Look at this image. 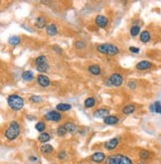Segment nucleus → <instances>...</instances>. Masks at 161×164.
Instances as JSON below:
<instances>
[{
	"mask_svg": "<svg viewBox=\"0 0 161 164\" xmlns=\"http://www.w3.org/2000/svg\"><path fill=\"white\" fill-rule=\"evenodd\" d=\"M8 105L13 111H20L24 105V100L18 94H11L7 99Z\"/></svg>",
	"mask_w": 161,
	"mask_h": 164,
	"instance_id": "f257e3e1",
	"label": "nucleus"
},
{
	"mask_svg": "<svg viewBox=\"0 0 161 164\" xmlns=\"http://www.w3.org/2000/svg\"><path fill=\"white\" fill-rule=\"evenodd\" d=\"M19 133H20V126H19V124L16 121H12L9 124L8 128L6 129L4 135H5V137L8 140H14L18 137Z\"/></svg>",
	"mask_w": 161,
	"mask_h": 164,
	"instance_id": "f03ea898",
	"label": "nucleus"
},
{
	"mask_svg": "<svg viewBox=\"0 0 161 164\" xmlns=\"http://www.w3.org/2000/svg\"><path fill=\"white\" fill-rule=\"evenodd\" d=\"M97 50L101 54H106V55L114 56L119 53L118 47L114 46L112 44H101L97 47Z\"/></svg>",
	"mask_w": 161,
	"mask_h": 164,
	"instance_id": "7ed1b4c3",
	"label": "nucleus"
},
{
	"mask_svg": "<svg viewBox=\"0 0 161 164\" xmlns=\"http://www.w3.org/2000/svg\"><path fill=\"white\" fill-rule=\"evenodd\" d=\"M106 164H132L131 160L127 156L121 154H114L108 157Z\"/></svg>",
	"mask_w": 161,
	"mask_h": 164,
	"instance_id": "20e7f679",
	"label": "nucleus"
},
{
	"mask_svg": "<svg viewBox=\"0 0 161 164\" xmlns=\"http://www.w3.org/2000/svg\"><path fill=\"white\" fill-rule=\"evenodd\" d=\"M45 118H46L47 120H50V121L58 122L62 119V115H61V113H58V111H49V113L45 115Z\"/></svg>",
	"mask_w": 161,
	"mask_h": 164,
	"instance_id": "39448f33",
	"label": "nucleus"
},
{
	"mask_svg": "<svg viewBox=\"0 0 161 164\" xmlns=\"http://www.w3.org/2000/svg\"><path fill=\"white\" fill-rule=\"evenodd\" d=\"M110 83L112 84V86H115V87H119L122 84L123 78L120 76L119 74H112V76L108 79Z\"/></svg>",
	"mask_w": 161,
	"mask_h": 164,
	"instance_id": "423d86ee",
	"label": "nucleus"
},
{
	"mask_svg": "<svg viewBox=\"0 0 161 164\" xmlns=\"http://www.w3.org/2000/svg\"><path fill=\"white\" fill-rule=\"evenodd\" d=\"M108 23V20L106 16H103V15H97L95 17V24L97 26H99V28H104L106 27Z\"/></svg>",
	"mask_w": 161,
	"mask_h": 164,
	"instance_id": "0eeeda50",
	"label": "nucleus"
},
{
	"mask_svg": "<svg viewBox=\"0 0 161 164\" xmlns=\"http://www.w3.org/2000/svg\"><path fill=\"white\" fill-rule=\"evenodd\" d=\"M37 81H38L39 85L41 87L46 88L50 85V79L47 76H45V75H39L38 78H37Z\"/></svg>",
	"mask_w": 161,
	"mask_h": 164,
	"instance_id": "6e6552de",
	"label": "nucleus"
},
{
	"mask_svg": "<svg viewBox=\"0 0 161 164\" xmlns=\"http://www.w3.org/2000/svg\"><path fill=\"white\" fill-rule=\"evenodd\" d=\"M93 115H95V117L106 118L110 115V111H108V109H99L93 113Z\"/></svg>",
	"mask_w": 161,
	"mask_h": 164,
	"instance_id": "1a4fd4ad",
	"label": "nucleus"
},
{
	"mask_svg": "<svg viewBox=\"0 0 161 164\" xmlns=\"http://www.w3.org/2000/svg\"><path fill=\"white\" fill-rule=\"evenodd\" d=\"M91 158H92V160L93 162L101 163L106 159V155H104V153H103V152H95L92 155Z\"/></svg>",
	"mask_w": 161,
	"mask_h": 164,
	"instance_id": "9d476101",
	"label": "nucleus"
},
{
	"mask_svg": "<svg viewBox=\"0 0 161 164\" xmlns=\"http://www.w3.org/2000/svg\"><path fill=\"white\" fill-rule=\"evenodd\" d=\"M117 144H118V139H117V138H112V139L108 140V141L104 144V148H106V149H108V150H112V149H114V148L116 147Z\"/></svg>",
	"mask_w": 161,
	"mask_h": 164,
	"instance_id": "9b49d317",
	"label": "nucleus"
},
{
	"mask_svg": "<svg viewBox=\"0 0 161 164\" xmlns=\"http://www.w3.org/2000/svg\"><path fill=\"white\" fill-rule=\"evenodd\" d=\"M46 33L49 36H55L58 34V29L55 24H50L47 26L46 28Z\"/></svg>",
	"mask_w": 161,
	"mask_h": 164,
	"instance_id": "f8f14e48",
	"label": "nucleus"
},
{
	"mask_svg": "<svg viewBox=\"0 0 161 164\" xmlns=\"http://www.w3.org/2000/svg\"><path fill=\"white\" fill-rule=\"evenodd\" d=\"M152 64L148 61H141L138 64H136V69L137 70H147V69L151 68Z\"/></svg>",
	"mask_w": 161,
	"mask_h": 164,
	"instance_id": "ddd939ff",
	"label": "nucleus"
},
{
	"mask_svg": "<svg viewBox=\"0 0 161 164\" xmlns=\"http://www.w3.org/2000/svg\"><path fill=\"white\" fill-rule=\"evenodd\" d=\"M103 122L106 124H108V126H110V124H115L118 122V118L114 115H108V117L103 118Z\"/></svg>",
	"mask_w": 161,
	"mask_h": 164,
	"instance_id": "4468645a",
	"label": "nucleus"
},
{
	"mask_svg": "<svg viewBox=\"0 0 161 164\" xmlns=\"http://www.w3.org/2000/svg\"><path fill=\"white\" fill-rule=\"evenodd\" d=\"M35 25H36V27L39 28V29H43V28H45V26H46V19L43 16H39L38 18H37L36 22H35Z\"/></svg>",
	"mask_w": 161,
	"mask_h": 164,
	"instance_id": "2eb2a0df",
	"label": "nucleus"
},
{
	"mask_svg": "<svg viewBox=\"0 0 161 164\" xmlns=\"http://www.w3.org/2000/svg\"><path fill=\"white\" fill-rule=\"evenodd\" d=\"M40 150L42 153H44V154H50V153H52L54 151V148L52 145H50V144H43L42 146L40 147Z\"/></svg>",
	"mask_w": 161,
	"mask_h": 164,
	"instance_id": "dca6fc26",
	"label": "nucleus"
},
{
	"mask_svg": "<svg viewBox=\"0 0 161 164\" xmlns=\"http://www.w3.org/2000/svg\"><path fill=\"white\" fill-rule=\"evenodd\" d=\"M64 126L66 127L67 131L70 133H75L76 131H77V126L74 124L73 122H66V124H64Z\"/></svg>",
	"mask_w": 161,
	"mask_h": 164,
	"instance_id": "f3484780",
	"label": "nucleus"
},
{
	"mask_svg": "<svg viewBox=\"0 0 161 164\" xmlns=\"http://www.w3.org/2000/svg\"><path fill=\"white\" fill-rule=\"evenodd\" d=\"M88 71L92 75H95V76H97V75L101 74V69H99V67L97 66V65H92V66H90Z\"/></svg>",
	"mask_w": 161,
	"mask_h": 164,
	"instance_id": "a211bd4d",
	"label": "nucleus"
},
{
	"mask_svg": "<svg viewBox=\"0 0 161 164\" xmlns=\"http://www.w3.org/2000/svg\"><path fill=\"white\" fill-rule=\"evenodd\" d=\"M135 111V107L133 105H125L122 109V113L123 114H131Z\"/></svg>",
	"mask_w": 161,
	"mask_h": 164,
	"instance_id": "6ab92c4d",
	"label": "nucleus"
},
{
	"mask_svg": "<svg viewBox=\"0 0 161 164\" xmlns=\"http://www.w3.org/2000/svg\"><path fill=\"white\" fill-rule=\"evenodd\" d=\"M71 105H68V103H59L56 107V109H58L59 111H67L69 109H71Z\"/></svg>",
	"mask_w": 161,
	"mask_h": 164,
	"instance_id": "aec40b11",
	"label": "nucleus"
},
{
	"mask_svg": "<svg viewBox=\"0 0 161 164\" xmlns=\"http://www.w3.org/2000/svg\"><path fill=\"white\" fill-rule=\"evenodd\" d=\"M50 134L48 132H42L40 135H39V141L42 142V143H46L50 140Z\"/></svg>",
	"mask_w": 161,
	"mask_h": 164,
	"instance_id": "412c9836",
	"label": "nucleus"
},
{
	"mask_svg": "<svg viewBox=\"0 0 161 164\" xmlns=\"http://www.w3.org/2000/svg\"><path fill=\"white\" fill-rule=\"evenodd\" d=\"M22 78H23V80H25V81L30 82L34 79V74H33V72H31V71H25L22 75Z\"/></svg>",
	"mask_w": 161,
	"mask_h": 164,
	"instance_id": "4be33fe9",
	"label": "nucleus"
},
{
	"mask_svg": "<svg viewBox=\"0 0 161 164\" xmlns=\"http://www.w3.org/2000/svg\"><path fill=\"white\" fill-rule=\"evenodd\" d=\"M84 105L87 109H91V107H93L95 105V100L93 98H88L86 101H85Z\"/></svg>",
	"mask_w": 161,
	"mask_h": 164,
	"instance_id": "5701e85b",
	"label": "nucleus"
},
{
	"mask_svg": "<svg viewBox=\"0 0 161 164\" xmlns=\"http://www.w3.org/2000/svg\"><path fill=\"white\" fill-rule=\"evenodd\" d=\"M140 40L143 43H147L150 40V34L148 31H143L140 34Z\"/></svg>",
	"mask_w": 161,
	"mask_h": 164,
	"instance_id": "b1692460",
	"label": "nucleus"
},
{
	"mask_svg": "<svg viewBox=\"0 0 161 164\" xmlns=\"http://www.w3.org/2000/svg\"><path fill=\"white\" fill-rule=\"evenodd\" d=\"M36 69H37V71H38V72L45 73V72H47V70L49 69V65H48L47 63L38 65V66H36Z\"/></svg>",
	"mask_w": 161,
	"mask_h": 164,
	"instance_id": "393cba45",
	"label": "nucleus"
},
{
	"mask_svg": "<svg viewBox=\"0 0 161 164\" xmlns=\"http://www.w3.org/2000/svg\"><path fill=\"white\" fill-rule=\"evenodd\" d=\"M139 32H140V27L137 25H134L130 28V35L133 36V37L134 36H137L139 34Z\"/></svg>",
	"mask_w": 161,
	"mask_h": 164,
	"instance_id": "a878e982",
	"label": "nucleus"
},
{
	"mask_svg": "<svg viewBox=\"0 0 161 164\" xmlns=\"http://www.w3.org/2000/svg\"><path fill=\"white\" fill-rule=\"evenodd\" d=\"M44 63H47V58H46V56H44V55L39 56V57L35 60V64H36V66L41 65V64H44Z\"/></svg>",
	"mask_w": 161,
	"mask_h": 164,
	"instance_id": "bb28decb",
	"label": "nucleus"
},
{
	"mask_svg": "<svg viewBox=\"0 0 161 164\" xmlns=\"http://www.w3.org/2000/svg\"><path fill=\"white\" fill-rule=\"evenodd\" d=\"M20 43V38L18 36H13V37L9 38V44L12 45V46H16Z\"/></svg>",
	"mask_w": 161,
	"mask_h": 164,
	"instance_id": "cd10ccee",
	"label": "nucleus"
},
{
	"mask_svg": "<svg viewBox=\"0 0 161 164\" xmlns=\"http://www.w3.org/2000/svg\"><path fill=\"white\" fill-rule=\"evenodd\" d=\"M67 132H68V131H67L66 127H65L64 126H59V127H58V129H57V133H58L59 136H65Z\"/></svg>",
	"mask_w": 161,
	"mask_h": 164,
	"instance_id": "c85d7f7f",
	"label": "nucleus"
},
{
	"mask_svg": "<svg viewBox=\"0 0 161 164\" xmlns=\"http://www.w3.org/2000/svg\"><path fill=\"white\" fill-rule=\"evenodd\" d=\"M35 127H36V129L38 131H40V132H43V131L45 130V128H46V124H45L43 121H39V122H37V124H36Z\"/></svg>",
	"mask_w": 161,
	"mask_h": 164,
	"instance_id": "c756f323",
	"label": "nucleus"
},
{
	"mask_svg": "<svg viewBox=\"0 0 161 164\" xmlns=\"http://www.w3.org/2000/svg\"><path fill=\"white\" fill-rule=\"evenodd\" d=\"M139 156H140L141 159H147L149 156V152L147 150H142V151H140V153H139Z\"/></svg>",
	"mask_w": 161,
	"mask_h": 164,
	"instance_id": "7c9ffc66",
	"label": "nucleus"
},
{
	"mask_svg": "<svg viewBox=\"0 0 161 164\" xmlns=\"http://www.w3.org/2000/svg\"><path fill=\"white\" fill-rule=\"evenodd\" d=\"M154 107H155V113H161V103H160V101H156V103H154Z\"/></svg>",
	"mask_w": 161,
	"mask_h": 164,
	"instance_id": "2f4dec72",
	"label": "nucleus"
},
{
	"mask_svg": "<svg viewBox=\"0 0 161 164\" xmlns=\"http://www.w3.org/2000/svg\"><path fill=\"white\" fill-rule=\"evenodd\" d=\"M30 101H32V103H39V101H42V98H40V97L38 96H32L31 98H30Z\"/></svg>",
	"mask_w": 161,
	"mask_h": 164,
	"instance_id": "473e14b6",
	"label": "nucleus"
},
{
	"mask_svg": "<svg viewBox=\"0 0 161 164\" xmlns=\"http://www.w3.org/2000/svg\"><path fill=\"white\" fill-rule=\"evenodd\" d=\"M76 47H77L78 49H84L85 47H86V45H85V43H83L82 41H78V42L76 43Z\"/></svg>",
	"mask_w": 161,
	"mask_h": 164,
	"instance_id": "72a5a7b5",
	"label": "nucleus"
},
{
	"mask_svg": "<svg viewBox=\"0 0 161 164\" xmlns=\"http://www.w3.org/2000/svg\"><path fill=\"white\" fill-rule=\"evenodd\" d=\"M127 87L129 88H135L136 83L134 81H129V82H128V84H127Z\"/></svg>",
	"mask_w": 161,
	"mask_h": 164,
	"instance_id": "f704fd0d",
	"label": "nucleus"
},
{
	"mask_svg": "<svg viewBox=\"0 0 161 164\" xmlns=\"http://www.w3.org/2000/svg\"><path fill=\"white\" fill-rule=\"evenodd\" d=\"M58 157H59V159H65V158H66V152L61 151L60 153H59Z\"/></svg>",
	"mask_w": 161,
	"mask_h": 164,
	"instance_id": "c9c22d12",
	"label": "nucleus"
},
{
	"mask_svg": "<svg viewBox=\"0 0 161 164\" xmlns=\"http://www.w3.org/2000/svg\"><path fill=\"white\" fill-rule=\"evenodd\" d=\"M129 51L132 52V53H135V54L139 53V49L136 48V47H129Z\"/></svg>",
	"mask_w": 161,
	"mask_h": 164,
	"instance_id": "e433bc0d",
	"label": "nucleus"
},
{
	"mask_svg": "<svg viewBox=\"0 0 161 164\" xmlns=\"http://www.w3.org/2000/svg\"><path fill=\"white\" fill-rule=\"evenodd\" d=\"M29 159L31 161H37L38 160V157H35V156H31V157H29Z\"/></svg>",
	"mask_w": 161,
	"mask_h": 164,
	"instance_id": "4c0bfd02",
	"label": "nucleus"
},
{
	"mask_svg": "<svg viewBox=\"0 0 161 164\" xmlns=\"http://www.w3.org/2000/svg\"><path fill=\"white\" fill-rule=\"evenodd\" d=\"M150 111H151L152 113H155V107H154V105H150Z\"/></svg>",
	"mask_w": 161,
	"mask_h": 164,
	"instance_id": "58836bf2",
	"label": "nucleus"
}]
</instances>
